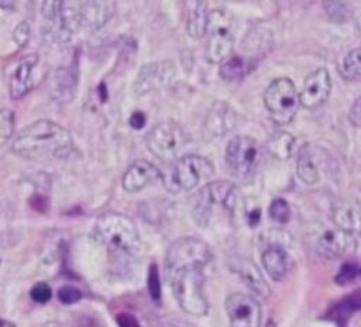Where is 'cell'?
Instances as JSON below:
<instances>
[{"label":"cell","mask_w":361,"mask_h":327,"mask_svg":"<svg viewBox=\"0 0 361 327\" xmlns=\"http://www.w3.org/2000/svg\"><path fill=\"white\" fill-rule=\"evenodd\" d=\"M73 147L71 132L51 120H37L23 128L11 149L25 159L65 156Z\"/></svg>","instance_id":"cell-1"},{"label":"cell","mask_w":361,"mask_h":327,"mask_svg":"<svg viewBox=\"0 0 361 327\" xmlns=\"http://www.w3.org/2000/svg\"><path fill=\"white\" fill-rule=\"evenodd\" d=\"M94 234L114 255H134L141 247L140 233L134 221L120 213L102 214L96 221Z\"/></svg>","instance_id":"cell-2"},{"label":"cell","mask_w":361,"mask_h":327,"mask_svg":"<svg viewBox=\"0 0 361 327\" xmlns=\"http://www.w3.org/2000/svg\"><path fill=\"white\" fill-rule=\"evenodd\" d=\"M173 296L180 309L190 316H204L209 302L204 295V275L200 266H185L166 273Z\"/></svg>","instance_id":"cell-3"},{"label":"cell","mask_w":361,"mask_h":327,"mask_svg":"<svg viewBox=\"0 0 361 327\" xmlns=\"http://www.w3.org/2000/svg\"><path fill=\"white\" fill-rule=\"evenodd\" d=\"M145 142L152 155L171 162L183 156L190 144V138L179 124L164 121L149 130Z\"/></svg>","instance_id":"cell-4"},{"label":"cell","mask_w":361,"mask_h":327,"mask_svg":"<svg viewBox=\"0 0 361 327\" xmlns=\"http://www.w3.org/2000/svg\"><path fill=\"white\" fill-rule=\"evenodd\" d=\"M237 207V189L230 182L216 180L204 185L195 199V217L200 224H207L213 211L220 209L233 214Z\"/></svg>","instance_id":"cell-5"},{"label":"cell","mask_w":361,"mask_h":327,"mask_svg":"<svg viewBox=\"0 0 361 327\" xmlns=\"http://www.w3.org/2000/svg\"><path fill=\"white\" fill-rule=\"evenodd\" d=\"M231 173L243 180L251 179L264 159L262 147L251 137L238 135L230 140L224 154Z\"/></svg>","instance_id":"cell-6"},{"label":"cell","mask_w":361,"mask_h":327,"mask_svg":"<svg viewBox=\"0 0 361 327\" xmlns=\"http://www.w3.org/2000/svg\"><path fill=\"white\" fill-rule=\"evenodd\" d=\"M214 168L212 162L200 155H183L175 164L172 173L168 178L162 176L168 190L176 193L179 190L189 192L212 178Z\"/></svg>","instance_id":"cell-7"},{"label":"cell","mask_w":361,"mask_h":327,"mask_svg":"<svg viewBox=\"0 0 361 327\" xmlns=\"http://www.w3.org/2000/svg\"><path fill=\"white\" fill-rule=\"evenodd\" d=\"M264 103L276 124H289L299 109L298 92L293 82L288 78L272 80L264 92Z\"/></svg>","instance_id":"cell-8"},{"label":"cell","mask_w":361,"mask_h":327,"mask_svg":"<svg viewBox=\"0 0 361 327\" xmlns=\"http://www.w3.org/2000/svg\"><path fill=\"white\" fill-rule=\"evenodd\" d=\"M206 34L207 44L204 55L210 63H221L233 55L234 37L231 20L224 10L217 8L209 13Z\"/></svg>","instance_id":"cell-9"},{"label":"cell","mask_w":361,"mask_h":327,"mask_svg":"<svg viewBox=\"0 0 361 327\" xmlns=\"http://www.w3.org/2000/svg\"><path fill=\"white\" fill-rule=\"evenodd\" d=\"M210 259L212 251L206 242L195 237H183L169 247L165 258V271L169 273L185 266L203 268Z\"/></svg>","instance_id":"cell-10"},{"label":"cell","mask_w":361,"mask_h":327,"mask_svg":"<svg viewBox=\"0 0 361 327\" xmlns=\"http://www.w3.org/2000/svg\"><path fill=\"white\" fill-rule=\"evenodd\" d=\"M230 327H259L261 306L250 295L231 293L224 303Z\"/></svg>","instance_id":"cell-11"},{"label":"cell","mask_w":361,"mask_h":327,"mask_svg":"<svg viewBox=\"0 0 361 327\" xmlns=\"http://www.w3.org/2000/svg\"><path fill=\"white\" fill-rule=\"evenodd\" d=\"M330 90V75L324 68H320L306 78L303 87L298 94L299 106H303L305 109H316L327 100Z\"/></svg>","instance_id":"cell-12"},{"label":"cell","mask_w":361,"mask_h":327,"mask_svg":"<svg viewBox=\"0 0 361 327\" xmlns=\"http://www.w3.org/2000/svg\"><path fill=\"white\" fill-rule=\"evenodd\" d=\"M162 179L159 169L148 161H135L123 176V187L128 193L140 192Z\"/></svg>","instance_id":"cell-13"},{"label":"cell","mask_w":361,"mask_h":327,"mask_svg":"<svg viewBox=\"0 0 361 327\" xmlns=\"http://www.w3.org/2000/svg\"><path fill=\"white\" fill-rule=\"evenodd\" d=\"M235 125V113L234 110L223 103L217 101L209 110L204 118V132L212 138H220L228 134Z\"/></svg>","instance_id":"cell-14"},{"label":"cell","mask_w":361,"mask_h":327,"mask_svg":"<svg viewBox=\"0 0 361 327\" xmlns=\"http://www.w3.org/2000/svg\"><path fill=\"white\" fill-rule=\"evenodd\" d=\"M231 269L241 278V280L245 283V286L255 293L257 296L267 299L271 293L268 283L262 278L258 266L247 258H235L234 261L230 262Z\"/></svg>","instance_id":"cell-15"},{"label":"cell","mask_w":361,"mask_h":327,"mask_svg":"<svg viewBox=\"0 0 361 327\" xmlns=\"http://www.w3.org/2000/svg\"><path fill=\"white\" fill-rule=\"evenodd\" d=\"M353 242L351 234L340 228L324 230L316 240V249L326 258H338L344 255Z\"/></svg>","instance_id":"cell-16"},{"label":"cell","mask_w":361,"mask_h":327,"mask_svg":"<svg viewBox=\"0 0 361 327\" xmlns=\"http://www.w3.org/2000/svg\"><path fill=\"white\" fill-rule=\"evenodd\" d=\"M79 18L80 28L97 30L100 28L114 13V3L111 1H79Z\"/></svg>","instance_id":"cell-17"},{"label":"cell","mask_w":361,"mask_h":327,"mask_svg":"<svg viewBox=\"0 0 361 327\" xmlns=\"http://www.w3.org/2000/svg\"><path fill=\"white\" fill-rule=\"evenodd\" d=\"M261 262L265 272L274 280H282L292 268V259L286 249L279 244H271L261 254Z\"/></svg>","instance_id":"cell-18"},{"label":"cell","mask_w":361,"mask_h":327,"mask_svg":"<svg viewBox=\"0 0 361 327\" xmlns=\"http://www.w3.org/2000/svg\"><path fill=\"white\" fill-rule=\"evenodd\" d=\"M37 63V56L30 55L17 63L10 78V97L18 100L25 96L32 87V69Z\"/></svg>","instance_id":"cell-19"},{"label":"cell","mask_w":361,"mask_h":327,"mask_svg":"<svg viewBox=\"0 0 361 327\" xmlns=\"http://www.w3.org/2000/svg\"><path fill=\"white\" fill-rule=\"evenodd\" d=\"M319 156L316 147H312L310 144L303 145L299 149L298 155V164H296V172L299 179L306 185H314L320 179V168H319Z\"/></svg>","instance_id":"cell-20"},{"label":"cell","mask_w":361,"mask_h":327,"mask_svg":"<svg viewBox=\"0 0 361 327\" xmlns=\"http://www.w3.org/2000/svg\"><path fill=\"white\" fill-rule=\"evenodd\" d=\"M295 138L290 132L279 130L271 134L267 141V151L279 161H286L292 156Z\"/></svg>","instance_id":"cell-21"},{"label":"cell","mask_w":361,"mask_h":327,"mask_svg":"<svg viewBox=\"0 0 361 327\" xmlns=\"http://www.w3.org/2000/svg\"><path fill=\"white\" fill-rule=\"evenodd\" d=\"M333 220L337 228L353 234L360 227V210L357 206L348 203L337 204L333 210Z\"/></svg>","instance_id":"cell-22"},{"label":"cell","mask_w":361,"mask_h":327,"mask_svg":"<svg viewBox=\"0 0 361 327\" xmlns=\"http://www.w3.org/2000/svg\"><path fill=\"white\" fill-rule=\"evenodd\" d=\"M209 21L207 4L203 1H196L192 4L188 17V32L193 38H202L206 35Z\"/></svg>","instance_id":"cell-23"},{"label":"cell","mask_w":361,"mask_h":327,"mask_svg":"<svg viewBox=\"0 0 361 327\" xmlns=\"http://www.w3.org/2000/svg\"><path fill=\"white\" fill-rule=\"evenodd\" d=\"M250 63L240 55H231L228 59L220 63L219 73L224 80H237L245 76L250 70Z\"/></svg>","instance_id":"cell-24"},{"label":"cell","mask_w":361,"mask_h":327,"mask_svg":"<svg viewBox=\"0 0 361 327\" xmlns=\"http://www.w3.org/2000/svg\"><path fill=\"white\" fill-rule=\"evenodd\" d=\"M361 54L358 48L351 49L344 58L340 65V73L347 80H358L361 76Z\"/></svg>","instance_id":"cell-25"},{"label":"cell","mask_w":361,"mask_h":327,"mask_svg":"<svg viewBox=\"0 0 361 327\" xmlns=\"http://www.w3.org/2000/svg\"><path fill=\"white\" fill-rule=\"evenodd\" d=\"M269 217L275 220L276 223H286L290 218V207L285 199H275L269 209H268Z\"/></svg>","instance_id":"cell-26"},{"label":"cell","mask_w":361,"mask_h":327,"mask_svg":"<svg viewBox=\"0 0 361 327\" xmlns=\"http://www.w3.org/2000/svg\"><path fill=\"white\" fill-rule=\"evenodd\" d=\"M14 131V111L0 109V138L8 140Z\"/></svg>","instance_id":"cell-27"},{"label":"cell","mask_w":361,"mask_h":327,"mask_svg":"<svg viewBox=\"0 0 361 327\" xmlns=\"http://www.w3.org/2000/svg\"><path fill=\"white\" fill-rule=\"evenodd\" d=\"M358 272H360V268L355 262L350 261V262H345L341 265L338 273L336 275L334 280L340 285H347L350 282H353L357 276H358Z\"/></svg>","instance_id":"cell-28"},{"label":"cell","mask_w":361,"mask_h":327,"mask_svg":"<svg viewBox=\"0 0 361 327\" xmlns=\"http://www.w3.org/2000/svg\"><path fill=\"white\" fill-rule=\"evenodd\" d=\"M58 299L63 304H73L82 299V292L72 285H65L58 290Z\"/></svg>","instance_id":"cell-29"},{"label":"cell","mask_w":361,"mask_h":327,"mask_svg":"<svg viewBox=\"0 0 361 327\" xmlns=\"http://www.w3.org/2000/svg\"><path fill=\"white\" fill-rule=\"evenodd\" d=\"M30 296L37 303H47V302H49V299L52 296V290H51L49 285L39 282L31 288Z\"/></svg>","instance_id":"cell-30"},{"label":"cell","mask_w":361,"mask_h":327,"mask_svg":"<svg viewBox=\"0 0 361 327\" xmlns=\"http://www.w3.org/2000/svg\"><path fill=\"white\" fill-rule=\"evenodd\" d=\"M30 37H31V28H30L28 23L21 21L20 24H17V27L13 31V39L20 48L27 45V42L30 41Z\"/></svg>","instance_id":"cell-31"},{"label":"cell","mask_w":361,"mask_h":327,"mask_svg":"<svg viewBox=\"0 0 361 327\" xmlns=\"http://www.w3.org/2000/svg\"><path fill=\"white\" fill-rule=\"evenodd\" d=\"M148 290L149 295L154 300H158L161 296V283H159V275H158V269L157 265L152 264L149 266V273H148Z\"/></svg>","instance_id":"cell-32"},{"label":"cell","mask_w":361,"mask_h":327,"mask_svg":"<svg viewBox=\"0 0 361 327\" xmlns=\"http://www.w3.org/2000/svg\"><path fill=\"white\" fill-rule=\"evenodd\" d=\"M360 104H361V99L358 97V99L353 103V106L350 107V114H348L350 121H351L353 125H355V127H360V123H361V107H360Z\"/></svg>","instance_id":"cell-33"},{"label":"cell","mask_w":361,"mask_h":327,"mask_svg":"<svg viewBox=\"0 0 361 327\" xmlns=\"http://www.w3.org/2000/svg\"><path fill=\"white\" fill-rule=\"evenodd\" d=\"M117 324L118 327H141L134 316L128 313H120L117 316Z\"/></svg>","instance_id":"cell-34"},{"label":"cell","mask_w":361,"mask_h":327,"mask_svg":"<svg viewBox=\"0 0 361 327\" xmlns=\"http://www.w3.org/2000/svg\"><path fill=\"white\" fill-rule=\"evenodd\" d=\"M145 121H147L145 114L141 111H134L130 117V125L133 128H142L145 125Z\"/></svg>","instance_id":"cell-35"},{"label":"cell","mask_w":361,"mask_h":327,"mask_svg":"<svg viewBox=\"0 0 361 327\" xmlns=\"http://www.w3.org/2000/svg\"><path fill=\"white\" fill-rule=\"evenodd\" d=\"M247 220H248V223H250L252 227H255L257 223L261 220V210H259L258 207L250 210V211L247 213Z\"/></svg>","instance_id":"cell-36"},{"label":"cell","mask_w":361,"mask_h":327,"mask_svg":"<svg viewBox=\"0 0 361 327\" xmlns=\"http://www.w3.org/2000/svg\"><path fill=\"white\" fill-rule=\"evenodd\" d=\"M161 327H195L188 321H182V320H171L164 323Z\"/></svg>","instance_id":"cell-37"}]
</instances>
